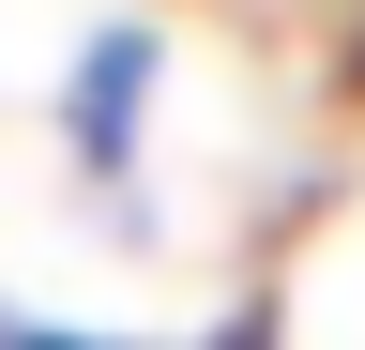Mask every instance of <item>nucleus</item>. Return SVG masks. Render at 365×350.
<instances>
[{
    "mask_svg": "<svg viewBox=\"0 0 365 350\" xmlns=\"http://www.w3.org/2000/svg\"><path fill=\"white\" fill-rule=\"evenodd\" d=\"M137 92H153V31H91V61H76V92H61L91 183H122V168H137Z\"/></svg>",
    "mask_w": 365,
    "mask_h": 350,
    "instance_id": "1",
    "label": "nucleus"
}]
</instances>
